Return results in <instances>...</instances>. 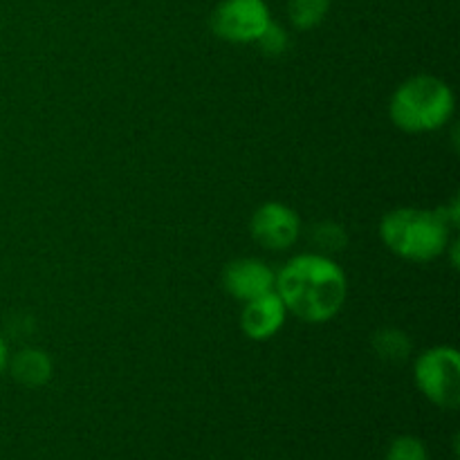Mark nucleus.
I'll use <instances>...</instances> for the list:
<instances>
[{
    "label": "nucleus",
    "instance_id": "12",
    "mask_svg": "<svg viewBox=\"0 0 460 460\" xmlns=\"http://www.w3.org/2000/svg\"><path fill=\"white\" fill-rule=\"evenodd\" d=\"M313 241L314 245L319 247V254H337V252L344 250L346 245H349V234H346V229L341 227L340 223H331V220H326V223H319L317 227L313 229Z\"/></svg>",
    "mask_w": 460,
    "mask_h": 460
},
{
    "label": "nucleus",
    "instance_id": "2",
    "mask_svg": "<svg viewBox=\"0 0 460 460\" xmlns=\"http://www.w3.org/2000/svg\"><path fill=\"white\" fill-rule=\"evenodd\" d=\"M380 238L398 259L409 263H431L447 252L452 227L438 211L398 207L382 218Z\"/></svg>",
    "mask_w": 460,
    "mask_h": 460
},
{
    "label": "nucleus",
    "instance_id": "13",
    "mask_svg": "<svg viewBox=\"0 0 460 460\" xmlns=\"http://www.w3.org/2000/svg\"><path fill=\"white\" fill-rule=\"evenodd\" d=\"M386 460H431L429 449L416 436H398L389 445Z\"/></svg>",
    "mask_w": 460,
    "mask_h": 460
},
{
    "label": "nucleus",
    "instance_id": "1",
    "mask_svg": "<svg viewBox=\"0 0 460 460\" xmlns=\"http://www.w3.org/2000/svg\"><path fill=\"white\" fill-rule=\"evenodd\" d=\"M274 290L288 313L305 323H326L341 313L349 296L346 274L331 256L310 252L288 261L277 274Z\"/></svg>",
    "mask_w": 460,
    "mask_h": 460
},
{
    "label": "nucleus",
    "instance_id": "15",
    "mask_svg": "<svg viewBox=\"0 0 460 460\" xmlns=\"http://www.w3.org/2000/svg\"><path fill=\"white\" fill-rule=\"evenodd\" d=\"M7 364H9V349H7V341H4L3 337H0V373H3L4 368H7Z\"/></svg>",
    "mask_w": 460,
    "mask_h": 460
},
{
    "label": "nucleus",
    "instance_id": "4",
    "mask_svg": "<svg viewBox=\"0 0 460 460\" xmlns=\"http://www.w3.org/2000/svg\"><path fill=\"white\" fill-rule=\"evenodd\" d=\"M413 380L418 391L440 409L454 411L460 404V355L452 346H434L416 358Z\"/></svg>",
    "mask_w": 460,
    "mask_h": 460
},
{
    "label": "nucleus",
    "instance_id": "9",
    "mask_svg": "<svg viewBox=\"0 0 460 460\" xmlns=\"http://www.w3.org/2000/svg\"><path fill=\"white\" fill-rule=\"evenodd\" d=\"M54 364L49 355L40 349H22L12 359V376L18 385L27 389H39L52 380Z\"/></svg>",
    "mask_w": 460,
    "mask_h": 460
},
{
    "label": "nucleus",
    "instance_id": "6",
    "mask_svg": "<svg viewBox=\"0 0 460 460\" xmlns=\"http://www.w3.org/2000/svg\"><path fill=\"white\" fill-rule=\"evenodd\" d=\"M252 238L270 252L290 250L301 234V218L283 202H265L250 220Z\"/></svg>",
    "mask_w": 460,
    "mask_h": 460
},
{
    "label": "nucleus",
    "instance_id": "10",
    "mask_svg": "<svg viewBox=\"0 0 460 460\" xmlns=\"http://www.w3.org/2000/svg\"><path fill=\"white\" fill-rule=\"evenodd\" d=\"M373 350L382 362L402 364L411 355V340L400 328H380L371 340Z\"/></svg>",
    "mask_w": 460,
    "mask_h": 460
},
{
    "label": "nucleus",
    "instance_id": "5",
    "mask_svg": "<svg viewBox=\"0 0 460 460\" xmlns=\"http://www.w3.org/2000/svg\"><path fill=\"white\" fill-rule=\"evenodd\" d=\"M272 22L265 0H223L211 13V31L227 43H256Z\"/></svg>",
    "mask_w": 460,
    "mask_h": 460
},
{
    "label": "nucleus",
    "instance_id": "3",
    "mask_svg": "<svg viewBox=\"0 0 460 460\" xmlns=\"http://www.w3.org/2000/svg\"><path fill=\"white\" fill-rule=\"evenodd\" d=\"M456 111L454 90L434 75H416L398 85L389 102L391 121L404 133L440 130Z\"/></svg>",
    "mask_w": 460,
    "mask_h": 460
},
{
    "label": "nucleus",
    "instance_id": "7",
    "mask_svg": "<svg viewBox=\"0 0 460 460\" xmlns=\"http://www.w3.org/2000/svg\"><path fill=\"white\" fill-rule=\"evenodd\" d=\"M277 274L272 272L268 263L259 259H236L225 268L223 286L234 299L250 301L254 296L265 295L274 290Z\"/></svg>",
    "mask_w": 460,
    "mask_h": 460
},
{
    "label": "nucleus",
    "instance_id": "11",
    "mask_svg": "<svg viewBox=\"0 0 460 460\" xmlns=\"http://www.w3.org/2000/svg\"><path fill=\"white\" fill-rule=\"evenodd\" d=\"M332 0H290L288 13L296 30H314L328 16Z\"/></svg>",
    "mask_w": 460,
    "mask_h": 460
},
{
    "label": "nucleus",
    "instance_id": "8",
    "mask_svg": "<svg viewBox=\"0 0 460 460\" xmlns=\"http://www.w3.org/2000/svg\"><path fill=\"white\" fill-rule=\"evenodd\" d=\"M286 317V304L277 295V290L265 292V295L245 301L241 313V331L254 341L272 340L283 328Z\"/></svg>",
    "mask_w": 460,
    "mask_h": 460
},
{
    "label": "nucleus",
    "instance_id": "14",
    "mask_svg": "<svg viewBox=\"0 0 460 460\" xmlns=\"http://www.w3.org/2000/svg\"><path fill=\"white\" fill-rule=\"evenodd\" d=\"M256 45H259L261 52L268 54V57H281V54H286L288 48H290V36H288V31L283 30L281 25H277V22L272 21L268 25V30L259 36Z\"/></svg>",
    "mask_w": 460,
    "mask_h": 460
}]
</instances>
